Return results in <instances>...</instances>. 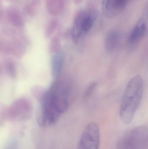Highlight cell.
Here are the masks:
<instances>
[{
    "instance_id": "cell-3",
    "label": "cell",
    "mask_w": 148,
    "mask_h": 149,
    "mask_svg": "<svg viewBox=\"0 0 148 149\" xmlns=\"http://www.w3.org/2000/svg\"><path fill=\"white\" fill-rule=\"evenodd\" d=\"M130 0H102V10L107 17H115L126 8Z\"/></svg>"
},
{
    "instance_id": "cell-8",
    "label": "cell",
    "mask_w": 148,
    "mask_h": 149,
    "mask_svg": "<svg viewBox=\"0 0 148 149\" xmlns=\"http://www.w3.org/2000/svg\"><path fill=\"white\" fill-rule=\"evenodd\" d=\"M7 17L10 23L16 27H21L23 24L22 17L20 11L14 8H10L7 11Z\"/></svg>"
},
{
    "instance_id": "cell-7",
    "label": "cell",
    "mask_w": 148,
    "mask_h": 149,
    "mask_svg": "<svg viewBox=\"0 0 148 149\" xmlns=\"http://www.w3.org/2000/svg\"><path fill=\"white\" fill-rule=\"evenodd\" d=\"M45 3L47 10L52 15H60L64 7L63 0H46Z\"/></svg>"
},
{
    "instance_id": "cell-1",
    "label": "cell",
    "mask_w": 148,
    "mask_h": 149,
    "mask_svg": "<svg viewBox=\"0 0 148 149\" xmlns=\"http://www.w3.org/2000/svg\"><path fill=\"white\" fill-rule=\"evenodd\" d=\"M143 93V80L140 75H136L128 83L120 106V116L124 124H129L134 119Z\"/></svg>"
},
{
    "instance_id": "cell-9",
    "label": "cell",
    "mask_w": 148,
    "mask_h": 149,
    "mask_svg": "<svg viewBox=\"0 0 148 149\" xmlns=\"http://www.w3.org/2000/svg\"><path fill=\"white\" fill-rule=\"evenodd\" d=\"M97 85H98V83L96 81H94V82L90 83L86 88L85 94H84L85 97H88L90 96L95 90Z\"/></svg>"
},
{
    "instance_id": "cell-4",
    "label": "cell",
    "mask_w": 148,
    "mask_h": 149,
    "mask_svg": "<svg viewBox=\"0 0 148 149\" xmlns=\"http://www.w3.org/2000/svg\"><path fill=\"white\" fill-rule=\"evenodd\" d=\"M147 23L146 21L141 19L134 27L129 34V41L131 44L137 43L143 37L146 32Z\"/></svg>"
},
{
    "instance_id": "cell-2",
    "label": "cell",
    "mask_w": 148,
    "mask_h": 149,
    "mask_svg": "<svg viewBox=\"0 0 148 149\" xmlns=\"http://www.w3.org/2000/svg\"><path fill=\"white\" fill-rule=\"evenodd\" d=\"M100 130L95 123H89L82 133L78 149H99Z\"/></svg>"
},
{
    "instance_id": "cell-6",
    "label": "cell",
    "mask_w": 148,
    "mask_h": 149,
    "mask_svg": "<svg viewBox=\"0 0 148 149\" xmlns=\"http://www.w3.org/2000/svg\"><path fill=\"white\" fill-rule=\"evenodd\" d=\"M119 32L116 31L109 32L106 36L105 40V48L107 51H114L117 47L120 41Z\"/></svg>"
},
{
    "instance_id": "cell-11",
    "label": "cell",
    "mask_w": 148,
    "mask_h": 149,
    "mask_svg": "<svg viewBox=\"0 0 148 149\" xmlns=\"http://www.w3.org/2000/svg\"><path fill=\"white\" fill-rule=\"evenodd\" d=\"M6 149H16L15 144L14 143H11L7 147Z\"/></svg>"
},
{
    "instance_id": "cell-5",
    "label": "cell",
    "mask_w": 148,
    "mask_h": 149,
    "mask_svg": "<svg viewBox=\"0 0 148 149\" xmlns=\"http://www.w3.org/2000/svg\"><path fill=\"white\" fill-rule=\"evenodd\" d=\"M63 62V56L61 52H57L52 57L51 70V74L54 78H56L60 75L62 69Z\"/></svg>"
},
{
    "instance_id": "cell-12",
    "label": "cell",
    "mask_w": 148,
    "mask_h": 149,
    "mask_svg": "<svg viewBox=\"0 0 148 149\" xmlns=\"http://www.w3.org/2000/svg\"><path fill=\"white\" fill-rule=\"evenodd\" d=\"M73 1L76 4H79L81 3L83 0H73Z\"/></svg>"
},
{
    "instance_id": "cell-10",
    "label": "cell",
    "mask_w": 148,
    "mask_h": 149,
    "mask_svg": "<svg viewBox=\"0 0 148 149\" xmlns=\"http://www.w3.org/2000/svg\"><path fill=\"white\" fill-rule=\"evenodd\" d=\"M57 25V22L56 20H52L50 22L47 29V33L48 36L51 35L54 32Z\"/></svg>"
}]
</instances>
